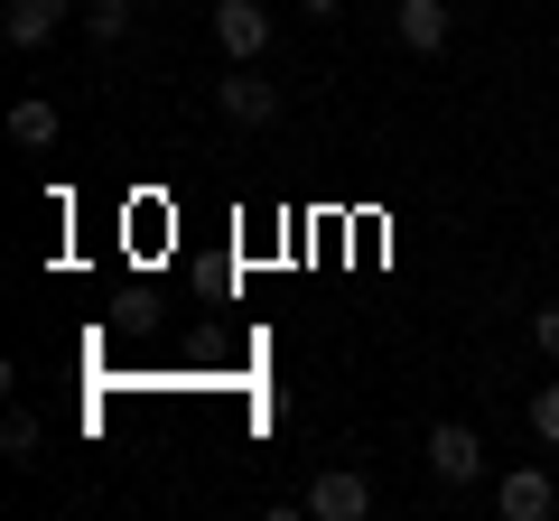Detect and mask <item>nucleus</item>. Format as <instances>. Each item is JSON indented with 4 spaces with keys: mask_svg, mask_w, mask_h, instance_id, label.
Here are the masks:
<instances>
[{
    "mask_svg": "<svg viewBox=\"0 0 559 521\" xmlns=\"http://www.w3.org/2000/svg\"><path fill=\"white\" fill-rule=\"evenodd\" d=\"M215 47L234 65H252L261 47H271V10H261V0H215Z\"/></svg>",
    "mask_w": 559,
    "mask_h": 521,
    "instance_id": "1",
    "label": "nucleus"
},
{
    "mask_svg": "<svg viewBox=\"0 0 559 521\" xmlns=\"http://www.w3.org/2000/svg\"><path fill=\"white\" fill-rule=\"evenodd\" d=\"M373 512V484L355 475V465H326L318 484H308V521H364Z\"/></svg>",
    "mask_w": 559,
    "mask_h": 521,
    "instance_id": "2",
    "label": "nucleus"
},
{
    "mask_svg": "<svg viewBox=\"0 0 559 521\" xmlns=\"http://www.w3.org/2000/svg\"><path fill=\"white\" fill-rule=\"evenodd\" d=\"M429 475H439V484H476L485 475V447H476V428H466V420L429 428Z\"/></svg>",
    "mask_w": 559,
    "mask_h": 521,
    "instance_id": "3",
    "label": "nucleus"
},
{
    "mask_svg": "<svg viewBox=\"0 0 559 521\" xmlns=\"http://www.w3.org/2000/svg\"><path fill=\"white\" fill-rule=\"evenodd\" d=\"M215 102H224V121H242V131L280 121V84H271V75H252V65H234V75L215 84Z\"/></svg>",
    "mask_w": 559,
    "mask_h": 521,
    "instance_id": "4",
    "label": "nucleus"
},
{
    "mask_svg": "<svg viewBox=\"0 0 559 521\" xmlns=\"http://www.w3.org/2000/svg\"><path fill=\"white\" fill-rule=\"evenodd\" d=\"M495 512H503V521H550V512H559V484L540 475V465H513V475L495 484Z\"/></svg>",
    "mask_w": 559,
    "mask_h": 521,
    "instance_id": "5",
    "label": "nucleus"
},
{
    "mask_svg": "<svg viewBox=\"0 0 559 521\" xmlns=\"http://www.w3.org/2000/svg\"><path fill=\"white\" fill-rule=\"evenodd\" d=\"M392 28H401V47L439 57L448 47V0H392Z\"/></svg>",
    "mask_w": 559,
    "mask_h": 521,
    "instance_id": "6",
    "label": "nucleus"
},
{
    "mask_svg": "<svg viewBox=\"0 0 559 521\" xmlns=\"http://www.w3.org/2000/svg\"><path fill=\"white\" fill-rule=\"evenodd\" d=\"M57 20H66V0H10V10H0L10 47H47V38H57Z\"/></svg>",
    "mask_w": 559,
    "mask_h": 521,
    "instance_id": "7",
    "label": "nucleus"
},
{
    "mask_svg": "<svg viewBox=\"0 0 559 521\" xmlns=\"http://www.w3.org/2000/svg\"><path fill=\"white\" fill-rule=\"evenodd\" d=\"M10 141H20V149H57V102H47V94L10 102Z\"/></svg>",
    "mask_w": 559,
    "mask_h": 521,
    "instance_id": "8",
    "label": "nucleus"
},
{
    "mask_svg": "<svg viewBox=\"0 0 559 521\" xmlns=\"http://www.w3.org/2000/svg\"><path fill=\"white\" fill-rule=\"evenodd\" d=\"M84 28H94L103 47H121L131 38V0H84Z\"/></svg>",
    "mask_w": 559,
    "mask_h": 521,
    "instance_id": "9",
    "label": "nucleus"
},
{
    "mask_svg": "<svg viewBox=\"0 0 559 521\" xmlns=\"http://www.w3.org/2000/svg\"><path fill=\"white\" fill-rule=\"evenodd\" d=\"M532 438L559 447V381H540V391H532Z\"/></svg>",
    "mask_w": 559,
    "mask_h": 521,
    "instance_id": "10",
    "label": "nucleus"
},
{
    "mask_svg": "<svg viewBox=\"0 0 559 521\" xmlns=\"http://www.w3.org/2000/svg\"><path fill=\"white\" fill-rule=\"evenodd\" d=\"M0 447H10V457H38V420H28V410H10V420H0Z\"/></svg>",
    "mask_w": 559,
    "mask_h": 521,
    "instance_id": "11",
    "label": "nucleus"
},
{
    "mask_svg": "<svg viewBox=\"0 0 559 521\" xmlns=\"http://www.w3.org/2000/svg\"><path fill=\"white\" fill-rule=\"evenodd\" d=\"M532 336H540V354L559 363V307H540V317H532Z\"/></svg>",
    "mask_w": 559,
    "mask_h": 521,
    "instance_id": "12",
    "label": "nucleus"
},
{
    "mask_svg": "<svg viewBox=\"0 0 559 521\" xmlns=\"http://www.w3.org/2000/svg\"><path fill=\"white\" fill-rule=\"evenodd\" d=\"M299 10H308V20H336V10H345V0H299Z\"/></svg>",
    "mask_w": 559,
    "mask_h": 521,
    "instance_id": "13",
    "label": "nucleus"
}]
</instances>
